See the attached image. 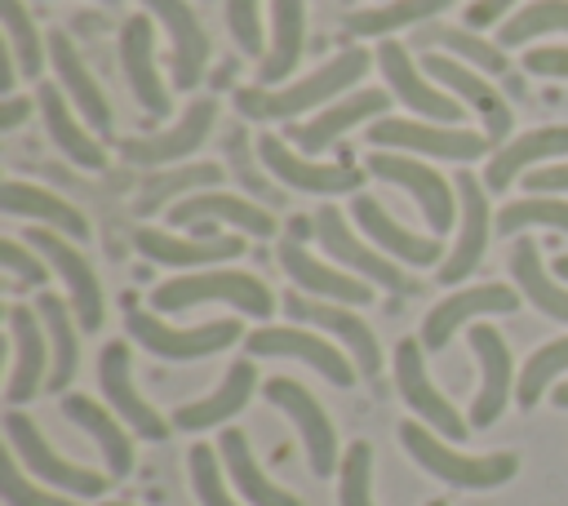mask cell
Masks as SVG:
<instances>
[{
    "instance_id": "20",
    "label": "cell",
    "mask_w": 568,
    "mask_h": 506,
    "mask_svg": "<svg viewBox=\"0 0 568 506\" xmlns=\"http://www.w3.org/2000/svg\"><path fill=\"white\" fill-rule=\"evenodd\" d=\"M275 262H280L284 280H293L297 293H306V297H324V302H342V306H364V302L373 297L368 280H359V275H351V271H337V266H324V262H320L302 240H293V235L280 240Z\"/></svg>"
},
{
    "instance_id": "5",
    "label": "cell",
    "mask_w": 568,
    "mask_h": 506,
    "mask_svg": "<svg viewBox=\"0 0 568 506\" xmlns=\"http://www.w3.org/2000/svg\"><path fill=\"white\" fill-rule=\"evenodd\" d=\"M364 173H373V178H382L390 186H404L417 200V213L426 217V226L435 235H448L453 231V222H457V191L426 160H417L408 151H382V146H373L364 155Z\"/></svg>"
},
{
    "instance_id": "13",
    "label": "cell",
    "mask_w": 568,
    "mask_h": 506,
    "mask_svg": "<svg viewBox=\"0 0 568 506\" xmlns=\"http://www.w3.org/2000/svg\"><path fill=\"white\" fill-rule=\"evenodd\" d=\"M257 155L266 164V173L293 191H306V195H346V191H359L364 173L346 169V164H320V160H306L297 146H288L280 133H262L257 138Z\"/></svg>"
},
{
    "instance_id": "36",
    "label": "cell",
    "mask_w": 568,
    "mask_h": 506,
    "mask_svg": "<svg viewBox=\"0 0 568 506\" xmlns=\"http://www.w3.org/2000/svg\"><path fill=\"white\" fill-rule=\"evenodd\" d=\"M0 200H4V213H13V217H31L36 226H53V231L71 235L75 244L89 240V222H84V213L71 209L62 195L44 191V186H31V182L9 178L4 191H0Z\"/></svg>"
},
{
    "instance_id": "19",
    "label": "cell",
    "mask_w": 568,
    "mask_h": 506,
    "mask_svg": "<svg viewBox=\"0 0 568 506\" xmlns=\"http://www.w3.org/2000/svg\"><path fill=\"white\" fill-rule=\"evenodd\" d=\"M213 120H217V102L213 98H200V102H191L182 111V120L173 129H160L151 138H124L120 142V160L124 164H142L146 173L151 169H164V164H178L182 155H191L209 138Z\"/></svg>"
},
{
    "instance_id": "53",
    "label": "cell",
    "mask_w": 568,
    "mask_h": 506,
    "mask_svg": "<svg viewBox=\"0 0 568 506\" xmlns=\"http://www.w3.org/2000/svg\"><path fill=\"white\" fill-rule=\"evenodd\" d=\"M524 191H528V195H559V191H568V160L524 173Z\"/></svg>"
},
{
    "instance_id": "46",
    "label": "cell",
    "mask_w": 568,
    "mask_h": 506,
    "mask_svg": "<svg viewBox=\"0 0 568 506\" xmlns=\"http://www.w3.org/2000/svg\"><path fill=\"white\" fill-rule=\"evenodd\" d=\"M524 226H555V231H568V200H555V195H528V200H515L497 213V235H515Z\"/></svg>"
},
{
    "instance_id": "48",
    "label": "cell",
    "mask_w": 568,
    "mask_h": 506,
    "mask_svg": "<svg viewBox=\"0 0 568 506\" xmlns=\"http://www.w3.org/2000/svg\"><path fill=\"white\" fill-rule=\"evenodd\" d=\"M337 502L342 506H373V448L364 439H355L342 453V466H337Z\"/></svg>"
},
{
    "instance_id": "22",
    "label": "cell",
    "mask_w": 568,
    "mask_h": 506,
    "mask_svg": "<svg viewBox=\"0 0 568 506\" xmlns=\"http://www.w3.org/2000/svg\"><path fill=\"white\" fill-rule=\"evenodd\" d=\"M9 342H13V368H9V386L4 399L18 408L27 399H36V391L49 382V333L36 315V306H9Z\"/></svg>"
},
{
    "instance_id": "1",
    "label": "cell",
    "mask_w": 568,
    "mask_h": 506,
    "mask_svg": "<svg viewBox=\"0 0 568 506\" xmlns=\"http://www.w3.org/2000/svg\"><path fill=\"white\" fill-rule=\"evenodd\" d=\"M377 53L368 49H342L337 58H328L324 67H315L311 75L293 80V84H280V89H266V84H253V89H240L235 93V111L248 115V120H293L311 107H328L333 98H342L351 84H359V75L368 71Z\"/></svg>"
},
{
    "instance_id": "60",
    "label": "cell",
    "mask_w": 568,
    "mask_h": 506,
    "mask_svg": "<svg viewBox=\"0 0 568 506\" xmlns=\"http://www.w3.org/2000/svg\"><path fill=\"white\" fill-rule=\"evenodd\" d=\"M102 4H115V0H102Z\"/></svg>"
},
{
    "instance_id": "3",
    "label": "cell",
    "mask_w": 568,
    "mask_h": 506,
    "mask_svg": "<svg viewBox=\"0 0 568 506\" xmlns=\"http://www.w3.org/2000/svg\"><path fill=\"white\" fill-rule=\"evenodd\" d=\"M204 302H226L235 306L240 315H253V320H266L275 311V297L271 289L248 275V271H186V275H173L164 284L151 289V306L173 315V311H191V306H204Z\"/></svg>"
},
{
    "instance_id": "57",
    "label": "cell",
    "mask_w": 568,
    "mask_h": 506,
    "mask_svg": "<svg viewBox=\"0 0 568 506\" xmlns=\"http://www.w3.org/2000/svg\"><path fill=\"white\" fill-rule=\"evenodd\" d=\"M555 275H559V280H568V253H559V257H555Z\"/></svg>"
},
{
    "instance_id": "24",
    "label": "cell",
    "mask_w": 568,
    "mask_h": 506,
    "mask_svg": "<svg viewBox=\"0 0 568 506\" xmlns=\"http://www.w3.org/2000/svg\"><path fill=\"white\" fill-rule=\"evenodd\" d=\"M49 67L58 71V89L71 98L75 115H80L98 138H111V129H115L111 102H106L102 84L93 80V71L84 67V58L75 53V44H71L67 31H49Z\"/></svg>"
},
{
    "instance_id": "8",
    "label": "cell",
    "mask_w": 568,
    "mask_h": 506,
    "mask_svg": "<svg viewBox=\"0 0 568 506\" xmlns=\"http://www.w3.org/2000/svg\"><path fill=\"white\" fill-rule=\"evenodd\" d=\"M124 328L142 351H151L160 360H204V355H217V351H226L231 342L244 337L240 320H209V324H195V328H173V324H164L160 315H146V311H129Z\"/></svg>"
},
{
    "instance_id": "42",
    "label": "cell",
    "mask_w": 568,
    "mask_h": 506,
    "mask_svg": "<svg viewBox=\"0 0 568 506\" xmlns=\"http://www.w3.org/2000/svg\"><path fill=\"white\" fill-rule=\"evenodd\" d=\"M222 178L217 164H186L178 173H142V195H138V213H155V209H169L182 200V191H213Z\"/></svg>"
},
{
    "instance_id": "9",
    "label": "cell",
    "mask_w": 568,
    "mask_h": 506,
    "mask_svg": "<svg viewBox=\"0 0 568 506\" xmlns=\"http://www.w3.org/2000/svg\"><path fill=\"white\" fill-rule=\"evenodd\" d=\"M395 386H399L404 404L417 413V422H426V426H430L435 435H444L448 444L466 439L470 422H462V413H457V408L439 395V386L430 382L422 337H404V342H395Z\"/></svg>"
},
{
    "instance_id": "15",
    "label": "cell",
    "mask_w": 568,
    "mask_h": 506,
    "mask_svg": "<svg viewBox=\"0 0 568 506\" xmlns=\"http://www.w3.org/2000/svg\"><path fill=\"white\" fill-rule=\"evenodd\" d=\"M164 213H169L173 226H186V231L200 235V240H209V235L217 231V222H231V226H240V231H248V235H257V240L275 235V217H271L262 204L240 200V195H226V191H195V195H182V200L169 204Z\"/></svg>"
},
{
    "instance_id": "6",
    "label": "cell",
    "mask_w": 568,
    "mask_h": 506,
    "mask_svg": "<svg viewBox=\"0 0 568 506\" xmlns=\"http://www.w3.org/2000/svg\"><path fill=\"white\" fill-rule=\"evenodd\" d=\"M27 244L49 262V271L62 275L67 302H71V311H75V324H80L84 333H98V328H102V315H106V297H102V284H98L89 257L71 244V235H62V231H53V226H31V231H27Z\"/></svg>"
},
{
    "instance_id": "54",
    "label": "cell",
    "mask_w": 568,
    "mask_h": 506,
    "mask_svg": "<svg viewBox=\"0 0 568 506\" xmlns=\"http://www.w3.org/2000/svg\"><path fill=\"white\" fill-rule=\"evenodd\" d=\"M510 4H515V0H475V4L466 9V27H493L501 13H510Z\"/></svg>"
},
{
    "instance_id": "30",
    "label": "cell",
    "mask_w": 568,
    "mask_h": 506,
    "mask_svg": "<svg viewBox=\"0 0 568 506\" xmlns=\"http://www.w3.org/2000/svg\"><path fill=\"white\" fill-rule=\"evenodd\" d=\"M133 249L160 266H217V262H231L244 253V240L240 235H213V240H178L169 231H155V226H138L133 231Z\"/></svg>"
},
{
    "instance_id": "44",
    "label": "cell",
    "mask_w": 568,
    "mask_h": 506,
    "mask_svg": "<svg viewBox=\"0 0 568 506\" xmlns=\"http://www.w3.org/2000/svg\"><path fill=\"white\" fill-rule=\"evenodd\" d=\"M550 31H568V0H532L519 13H510L497 27V44L501 49H519L532 36H550Z\"/></svg>"
},
{
    "instance_id": "7",
    "label": "cell",
    "mask_w": 568,
    "mask_h": 506,
    "mask_svg": "<svg viewBox=\"0 0 568 506\" xmlns=\"http://www.w3.org/2000/svg\"><path fill=\"white\" fill-rule=\"evenodd\" d=\"M373 146L382 151H408V155H435V160H457V164H470L488 151V133H475V129H457V124H426V120H395V115H382L373 129H368Z\"/></svg>"
},
{
    "instance_id": "31",
    "label": "cell",
    "mask_w": 568,
    "mask_h": 506,
    "mask_svg": "<svg viewBox=\"0 0 568 506\" xmlns=\"http://www.w3.org/2000/svg\"><path fill=\"white\" fill-rule=\"evenodd\" d=\"M555 155H568V124H546V129H528L519 138H506L484 169V186L506 191L515 178H524V169L555 160Z\"/></svg>"
},
{
    "instance_id": "17",
    "label": "cell",
    "mask_w": 568,
    "mask_h": 506,
    "mask_svg": "<svg viewBox=\"0 0 568 506\" xmlns=\"http://www.w3.org/2000/svg\"><path fill=\"white\" fill-rule=\"evenodd\" d=\"M284 311H288L293 320H306V324L333 333V337L351 351L359 377H377V373H382V346H377L373 328H368L351 306L324 302V297H306V293H288V297H284Z\"/></svg>"
},
{
    "instance_id": "33",
    "label": "cell",
    "mask_w": 568,
    "mask_h": 506,
    "mask_svg": "<svg viewBox=\"0 0 568 506\" xmlns=\"http://www.w3.org/2000/svg\"><path fill=\"white\" fill-rule=\"evenodd\" d=\"M62 417L93 435V444H98L102 457H106V475H111V479H124V475L133 470V439H129L124 422H120L106 404H98V399L71 391V395H62Z\"/></svg>"
},
{
    "instance_id": "16",
    "label": "cell",
    "mask_w": 568,
    "mask_h": 506,
    "mask_svg": "<svg viewBox=\"0 0 568 506\" xmlns=\"http://www.w3.org/2000/svg\"><path fill=\"white\" fill-rule=\"evenodd\" d=\"M519 311V293L510 284H470V289H457L448 293L444 302H435L422 320V346L426 355L430 351H444L453 342V333L475 320V315H515Z\"/></svg>"
},
{
    "instance_id": "37",
    "label": "cell",
    "mask_w": 568,
    "mask_h": 506,
    "mask_svg": "<svg viewBox=\"0 0 568 506\" xmlns=\"http://www.w3.org/2000/svg\"><path fill=\"white\" fill-rule=\"evenodd\" d=\"M302 49H306V0H271V49L257 62V80L271 89L284 75H293Z\"/></svg>"
},
{
    "instance_id": "2",
    "label": "cell",
    "mask_w": 568,
    "mask_h": 506,
    "mask_svg": "<svg viewBox=\"0 0 568 506\" xmlns=\"http://www.w3.org/2000/svg\"><path fill=\"white\" fill-rule=\"evenodd\" d=\"M399 444L408 448V457L426 475H435V479H444L453 488H497V484L515 479V470H519L515 453H457L426 422H404L399 426Z\"/></svg>"
},
{
    "instance_id": "49",
    "label": "cell",
    "mask_w": 568,
    "mask_h": 506,
    "mask_svg": "<svg viewBox=\"0 0 568 506\" xmlns=\"http://www.w3.org/2000/svg\"><path fill=\"white\" fill-rule=\"evenodd\" d=\"M0 493L9 506H75L67 493L58 488H40L36 479H27L22 462L13 453H4V466H0Z\"/></svg>"
},
{
    "instance_id": "43",
    "label": "cell",
    "mask_w": 568,
    "mask_h": 506,
    "mask_svg": "<svg viewBox=\"0 0 568 506\" xmlns=\"http://www.w3.org/2000/svg\"><path fill=\"white\" fill-rule=\"evenodd\" d=\"M564 373H568V337H555V342L537 346V351L528 355L519 382H515L519 408H537V399H541L546 391H555V382H559Z\"/></svg>"
},
{
    "instance_id": "50",
    "label": "cell",
    "mask_w": 568,
    "mask_h": 506,
    "mask_svg": "<svg viewBox=\"0 0 568 506\" xmlns=\"http://www.w3.org/2000/svg\"><path fill=\"white\" fill-rule=\"evenodd\" d=\"M0 266L13 289H36L49 280V262L36 249H27L22 240H0Z\"/></svg>"
},
{
    "instance_id": "47",
    "label": "cell",
    "mask_w": 568,
    "mask_h": 506,
    "mask_svg": "<svg viewBox=\"0 0 568 506\" xmlns=\"http://www.w3.org/2000/svg\"><path fill=\"white\" fill-rule=\"evenodd\" d=\"M186 466H191V488H195L200 506H240L226 493V475H222L226 466H222V453H213V444H191Z\"/></svg>"
},
{
    "instance_id": "11",
    "label": "cell",
    "mask_w": 568,
    "mask_h": 506,
    "mask_svg": "<svg viewBox=\"0 0 568 506\" xmlns=\"http://www.w3.org/2000/svg\"><path fill=\"white\" fill-rule=\"evenodd\" d=\"M98 386H102V395H106V408L133 431V435H142V439H169V431H173V422H164L142 395H138V386H133V351H129V342H106L102 346V355H98Z\"/></svg>"
},
{
    "instance_id": "10",
    "label": "cell",
    "mask_w": 568,
    "mask_h": 506,
    "mask_svg": "<svg viewBox=\"0 0 568 506\" xmlns=\"http://www.w3.org/2000/svg\"><path fill=\"white\" fill-rule=\"evenodd\" d=\"M262 395L297 426V435H302V444H306V462H311V475H333L337 466H342V457H337V431H333V422H328V413L320 408V399L302 386V382H293V377H266L262 382Z\"/></svg>"
},
{
    "instance_id": "12",
    "label": "cell",
    "mask_w": 568,
    "mask_h": 506,
    "mask_svg": "<svg viewBox=\"0 0 568 506\" xmlns=\"http://www.w3.org/2000/svg\"><path fill=\"white\" fill-rule=\"evenodd\" d=\"M315 235H320V249H324L328 257H337L351 275L373 280V284H382V289H390V293H408V289H413V280L395 266V257H390V253L368 249V244L351 231V222H346V213H342V209L324 204V209L315 213Z\"/></svg>"
},
{
    "instance_id": "32",
    "label": "cell",
    "mask_w": 568,
    "mask_h": 506,
    "mask_svg": "<svg viewBox=\"0 0 568 506\" xmlns=\"http://www.w3.org/2000/svg\"><path fill=\"white\" fill-rule=\"evenodd\" d=\"M36 107H40V120H44V133L53 138V146L71 160V164H80V169H102L106 164V151H102V142L93 138V129H84L71 111V98L58 89V84H40L36 89Z\"/></svg>"
},
{
    "instance_id": "45",
    "label": "cell",
    "mask_w": 568,
    "mask_h": 506,
    "mask_svg": "<svg viewBox=\"0 0 568 506\" xmlns=\"http://www.w3.org/2000/svg\"><path fill=\"white\" fill-rule=\"evenodd\" d=\"M0 13H4V44L18 62V75H36L44 67V40H40L31 13L22 9V0H0Z\"/></svg>"
},
{
    "instance_id": "51",
    "label": "cell",
    "mask_w": 568,
    "mask_h": 506,
    "mask_svg": "<svg viewBox=\"0 0 568 506\" xmlns=\"http://www.w3.org/2000/svg\"><path fill=\"white\" fill-rule=\"evenodd\" d=\"M257 4L262 0H226V27H231V36H235V44H240V53H248V58H266V40H262V22H257Z\"/></svg>"
},
{
    "instance_id": "29",
    "label": "cell",
    "mask_w": 568,
    "mask_h": 506,
    "mask_svg": "<svg viewBox=\"0 0 568 506\" xmlns=\"http://www.w3.org/2000/svg\"><path fill=\"white\" fill-rule=\"evenodd\" d=\"M390 107V93H382V89H359V93H351V98H337V102H328V107H320L306 124H297L288 138L297 142V151H306V155H315V151H324V146H333L346 129H355L359 120H373V115H382Z\"/></svg>"
},
{
    "instance_id": "41",
    "label": "cell",
    "mask_w": 568,
    "mask_h": 506,
    "mask_svg": "<svg viewBox=\"0 0 568 506\" xmlns=\"http://www.w3.org/2000/svg\"><path fill=\"white\" fill-rule=\"evenodd\" d=\"M453 0H382L373 9H355L346 18V31L355 36H390V31H404V27H422L430 22L435 13H444Z\"/></svg>"
},
{
    "instance_id": "34",
    "label": "cell",
    "mask_w": 568,
    "mask_h": 506,
    "mask_svg": "<svg viewBox=\"0 0 568 506\" xmlns=\"http://www.w3.org/2000/svg\"><path fill=\"white\" fill-rule=\"evenodd\" d=\"M253 386H257V368H253V355H244V360H235V364L226 368V377H222V386H217L213 395H204V399H195V404H182V408L173 413V426H178V431H209V426H217V422H231V417L248 404Z\"/></svg>"
},
{
    "instance_id": "23",
    "label": "cell",
    "mask_w": 568,
    "mask_h": 506,
    "mask_svg": "<svg viewBox=\"0 0 568 506\" xmlns=\"http://www.w3.org/2000/svg\"><path fill=\"white\" fill-rule=\"evenodd\" d=\"M120 67H124V80H129L138 107L151 120L169 115L173 102H169V89H164V80L155 71V27H151V13L124 18V27H120Z\"/></svg>"
},
{
    "instance_id": "4",
    "label": "cell",
    "mask_w": 568,
    "mask_h": 506,
    "mask_svg": "<svg viewBox=\"0 0 568 506\" xmlns=\"http://www.w3.org/2000/svg\"><path fill=\"white\" fill-rule=\"evenodd\" d=\"M4 435H9V453L49 488L67 493V497H98L106 493V475L89 470V466H75L71 457L53 453V444L40 435V426L22 413V408H9L4 413Z\"/></svg>"
},
{
    "instance_id": "39",
    "label": "cell",
    "mask_w": 568,
    "mask_h": 506,
    "mask_svg": "<svg viewBox=\"0 0 568 506\" xmlns=\"http://www.w3.org/2000/svg\"><path fill=\"white\" fill-rule=\"evenodd\" d=\"M408 44H413V49H422V53H435V49H444V53H453V58H462L466 67H475V71H488V75H497V71L506 67V53H501V44H493V40H484V36H475V31H462V27L422 22V27L408 36Z\"/></svg>"
},
{
    "instance_id": "55",
    "label": "cell",
    "mask_w": 568,
    "mask_h": 506,
    "mask_svg": "<svg viewBox=\"0 0 568 506\" xmlns=\"http://www.w3.org/2000/svg\"><path fill=\"white\" fill-rule=\"evenodd\" d=\"M31 111H36V102H27V98H9V102H4V111H0V129H4V133H9V129H18Z\"/></svg>"
},
{
    "instance_id": "52",
    "label": "cell",
    "mask_w": 568,
    "mask_h": 506,
    "mask_svg": "<svg viewBox=\"0 0 568 506\" xmlns=\"http://www.w3.org/2000/svg\"><path fill=\"white\" fill-rule=\"evenodd\" d=\"M524 71L528 75H546V80H568V44H541L524 53Z\"/></svg>"
},
{
    "instance_id": "21",
    "label": "cell",
    "mask_w": 568,
    "mask_h": 506,
    "mask_svg": "<svg viewBox=\"0 0 568 506\" xmlns=\"http://www.w3.org/2000/svg\"><path fill=\"white\" fill-rule=\"evenodd\" d=\"M422 67H426V75L439 80L457 102H466V107H475V111L484 115V133H488L497 146L510 138V107L501 102V93L493 89L488 75H479L475 67H466V62L453 58V53H426Z\"/></svg>"
},
{
    "instance_id": "14",
    "label": "cell",
    "mask_w": 568,
    "mask_h": 506,
    "mask_svg": "<svg viewBox=\"0 0 568 506\" xmlns=\"http://www.w3.org/2000/svg\"><path fill=\"white\" fill-rule=\"evenodd\" d=\"M244 351L248 355H284V360H302L311 364L320 377H328L333 386H351L355 382V360L346 351H337L333 342H324L320 333H306V328H284V324H262L244 337Z\"/></svg>"
},
{
    "instance_id": "38",
    "label": "cell",
    "mask_w": 568,
    "mask_h": 506,
    "mask_svg": "<svg viewBox=\"0 0 568 506\" xmlns=\"http://www.w3.org/2000/svg\"><path fill=\"white\" fill-rule=\"evenodd\" d=\"M36 315H40V324H44V333H49V355H53L44 391L67 395V386H71V377H75V368H80L75 311H71V302H62L58 293H40V297H36Z\"/></svg>"
},
{
    "instance_id": "56",
    "label": "cell",
    "mask_w": 568,
    "mask_h": 506,
    "mask_svg": "<svg viewBox=\"0 0 568 506\" xmlns=\"http://www.w3.org/2000/svg\"><path fill=\"white\" fill-rule=\"evenodd\" d=\"M550 399H555V404H559V408H568V377H564V382H559V386H555V391H550Z\"/></svg>"
},
{
    "instance_id": "40",
    "label": "cell",
    "mask_w": 568,
    "mask_h": 506,
    "mask_svg": "<svg viewBox=\"0 0 568 506\" xmlns=\"http://www.w3.org/2000/svg\"><path fill=\"white\" fill-rule=\"evenodd\" d=\"M510 275L519 280L524 297H528L546 320L568 324V289H564V284H555V280L546 275L541 253H537V244H532V240H519V244L510 249Z\"/></svg>"
},
{
    "instance_id": "25",
    "label": "cell",
    "mask_w": 568,
    "mask_h": 506,
    "mask_svg": "<svg viewBox=\"0 0 568 506\" xmlns=\"http://www.w3.org/2000/svg\"><path fill=\"white\" fill-rule=\"evenodd\" d=\"M470 351L479 355V391L470 404V426H493L506 413L510 386H515V364H510V346L493 324H470Z\"/></svg>"
},
{
    "instance_id": "35",
    "label": "cell",
    "mask_w": 568,
    "mask_h": 506,
    "mask_svg": "<svg viewBox=\"0 0 568 506\" xmlns=\"http://www.w3.org/2000/svg\"><path fill=\"white\" fill-rule=\"evenodd\" d=\"M217 453H222V466H226V475H231L235 493H240L248 506H302L288 488H280L275 479H266V475H262V466H257V457H253V448H248V435H244V431L226 426V431L217 435Z\"/></svg>"
},
{
    "instance_id": "18",
    "label": "cell",
    "mask_w": 568,
    "mask_h": 506,
    "mask_svg": "<svg viewBox=\"0 0 568 506\" xmlns=\"http://www.w3.org/2000/svg\"><path fill=\"white\" fill-rule=\"evenodd\" d=\"M377 67H382V75H386L390 98L404 102L408 111H417V115H426V120H435V124H457V120H462V102H457L453 93L435 89V84L413 67V58H408V49H404L399 40H382V44H377Z\"/></svg>"
},
{
    "instance_id": "28",
    "label": "cell",
    "mask_w": 568,
    "mask_h": 506,
    "mask_svg": "<svg viewBox=\"0 0 568 506\" xmlns=\"http://www.w3.org/2000/svg\"><path fill=\"white\" fill-rule=\"evenodd\" d=\"M351 209H355V226H359L382 253H390L395 262H408V266H439L444 244H439V240H426V235H417V231H408L404 222H395L382 200L355 191Z\"/></svg>"
},
{
    "instance_id": "58",
    "label": "cell",
    "mask_w": 568,
    "mask_h": 506,
    "mask_svg": "<svg viewBox=\"0 0 568 506\" xmlns=\"http://www.w3.org/2000/svg\"><path fill=\"white\" fill-rule=\"evenodd\" d=\"M426 506H448V502H444V497H435V502H426Z\"/></svg>"
},
{
    "instance_id": "59",
    "label": "cell",
    "mask_w": 568,
    "mask_h": 506,
    "mask_svg": "<svg viewBox=\"0 0 568 506\" xmlns=\"http://www.w3.org/2000/svg\"><path fill=\"white\" fill-rule=\"evenodd\" d=\"M102 506H129V502H102Z\"/></svg>"
},
{
    "instance_id": "27",
    "label": "cell",
    "mask_w": 568,
    "mask_h": 506,
    "mask_svg": "<svg viewBox=\"0 0 568 506\" xmlns=\"http://www.w3.org/2000/svg\"><path fill=\"white\" fill-rule=\"evenodd\" d=\"M142 9L155 22H164V31H169V44H173V89H195L204 67H209V53H213L204 22L195 18V9L186 0H142Z\"/></svg>"
},
{
    "instance_id": "26",
    "label": "cell",
    "mask_w": 568,
    "mask_h": 506,
    "mask_svg": "<svg viewBox=\"0 0 568 506\" xmlns=\"http://www.w3.org/2000/svg\"><path fill=\"white\" fill-rule=\"evenodd\" d=\"M457 200H462V226H457V244L448 249V257L439 262V284H462L484 249H488V235H493V217H488V186L475 178V173H462L457 178Z\"/></svg>"
}]
</instances>
